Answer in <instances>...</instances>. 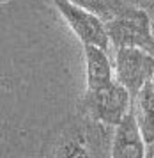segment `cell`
<instances>
[{
	"label": "cell",
	"mask_w": 154,
	"mask_h": 158,
	"mask_svg": "<svg viewBox=\"0 0 154 158\" xmlns=\"http://www.w3.org/2000/svg\"><path fill=\"white\" fill-rule=\"evenodd\" d=\"M113 158H144L147 156V142L142 135L133 108L124 115V119L115 126L112 146Z\"/></svg>",
	"instance_id": "cell-6"
},
{
	"label": "cell",
	"mask_w": 154,
	"mask_h": 158,
	"mask_svg": "<svg viewBox=\"0 0 154 158\" xmlns=\"http://www.w3.org/2000/svg\"><path fill=\"white\" fill-rule=\"evenodd\" d=\"M6 2H9V0H2V4H6Z\"/></svg>",
	"instance_id": "cell-13"
},
{
	"label": "cell",
	"mask_w": 154,
	"mask_h": 158,
	"mask_svg": "<svg viewBox=\"0 0 154 158\" xmlns=\"http://www.w3.org/2000/svg\"><path fill=\"white\" fill-rule=\"evenodd\" d=\"M138 6L147 11H152L154 9V0H138Z\"/></svg>",
	"instance_id": "cell-10"
},
{
	"label": "cell",
	"mask_w": 154,
	"mask_h": 158,
	"mask_svg": "<svg viewBox=\"0 0 154 158\" xmlns=\"http://www.w3.org/2000/svg\"><path fill=\"white\" fill-rule=\"evenodd\" d=\"M57 9L60 11L64 20L67 22L71 30L83 44H96L108 52L110 48V37L106 32L105 22L96 13L78 6L71 0H53Z\"/></svg>",
	"instance_id": "cell-5"
},
{
	"label": "cell",
	"mask_w": 154,
	"mask_h": 158,
	"mask_svg": "<svg viewBox=\"0 0 154 158\" xmlns=\"http://www.w3.org/2000/svg\"><path fill=\"white\" fill-rule=\"evenodd\" d=\"M105 25L110 43L115 50L124 46H138L154 53V30L151 11L135 6L105 22Z\"/></svg>",
	"instance_id": "cell-3"
},
{
	"label": "cell",
	"mask_w": 154,
	"mask_h": 158,
	"mask_svg": "<svg viewBox=\"0 0 154 158\" xmlns=\"http://www.w3.org/2000/svg\"><path fill=\"white\" fill-rule=\"evenodd\" d=\"M151 15H152V18H154V9H152V11H151Z\"/></svg>",
	"instance_id": "cell-12"
},
{
	"label": "cell",
	"mask_w": 154,
	"mask_h": 158,
	"mask_svg": "<svg viewBox=\"0 0 154 158\" xmlns=\"http://www.w3.org/2000/svg\"><path fill=\"white\" fill-rule=\"evenodd\" d=\"M133 98L117 78L98 89H87L78 105V112L106 124L117 126L131 110Z\"/></svg>",
	"instance_id": "cell-2"
},
{
	"label": "cell",
	"mask_w": 154,
	"mask_h": 158,
	"mask_svg": "<svg viewBox=\"0 0 154 158\" xmlns=\"http://www.w3.org/2000/svg\"><path fill=\"white\" fill-rule=\"evenodd\" d=\"M85 52V80L87 89H98L113 80L115 68L112 66L105 48L96 44H83Z\"/></svg>",
	"instance_id": "cell-7"
},
{
	"label": "cell",
	"mask_w": 154,
	"mask_h": 158,
	"mask_svg": "<svg viewBox=\"0 0 154 158\" xmlns=\"http://www.w3.org/2000/svg\"><path fill=\"white\" fill-rule=\"evenodd\" d=\"M147 156H152L154 158V140L151 144H147Z\"/></svg>",
	"instance_id": "cell-11"
},
{
	"label": "cell",
	"mask_w": 154,
	"mask_h": 158,
	"mask_svg": "<svg viewBox=\"0 0 154 158\" xmlns=\"http://www.w3.org/2000/svg\"><path fill=\"white\" fill-rule=\"evenodd\" d=\"M135 112V117L138 121V126L142 130V135L145 142L151 144L154 140V85L152 82H147L140 89V93L133 98L131 105Z\"/></svg>",
	"instance_id": "cell-8"
},
{
	"label": "cell",
	"mask_w": 154,
	"mask_h": 158,
	"mask_svg": "<svg viewBox=\"0 0 154 158\" xmlns=\"http://www.w3.org/2000/svg\"><path fill=\"white\" fill-rule=\"evenodd\" d=\"M152 75L154 53L138 46H124L115 50V78L129 91L131 98L152 80Z\"/></svg>",
	"instance_id": "cell-4"
},
{
	"label": "cell",
	"mask_w": 154,
	"mask_h": 158,
	"mask_svg": "<svg viewBox=\"0 0 154 158\" xmlns=\"http://www.w3.org/2000/svg\"><path fill=\"white\" fill-rule=\"evenodd\" d=\"M71 2L96 13L103 22H108L113 16L120 15L122 11L138 6V0H71Z\"/></svg>",
	"instance_id": "cell-9"
},
{
	"label": "cell",
	"mask_w": 154,
	"mask_h": 158,
	"mask_svg": "<svg viewBox=\"0 0 154 158\" xmlns=\"http://www.w3.org/2000/svg\"><path fill=\"white\" fill-rule=\"evenodd\" d=\"M115 126L78 112L53 135L46 155L53 156H112Z\"/></svg>",
	"instance_id": "cell-1"
},
{
	"label": "cell",
	"mask_w": 154,
	"mask_h": 158,
	"mask_svg": "<svg viewBox=\"0 0 154 158\" xmlns=\"http://www.w3.org/2000/svg\"><path fill=\"white\" fill-rule=\"evenodd\" d=\"M152 30H154V18H152Z\"/></svg>",
	"instance_id": "cell-14"
}]
</instances>
